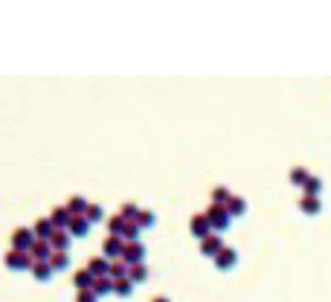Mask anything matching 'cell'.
Instances as JSON below:
<instances>
[{"label":"cell","mask_w":331,"mask_h":302,"mask_svg":"<svg viewBox=\"0 0 331 302\" xmlns=\"http://www.w3.org/2000/svg\"><path fill=\"white\" fill-rule=\"evenodd\" d=\"M3 265L9 267V270H32L35 259H32V253H24V250H9V253L3 256Z\"/></svg>","instance_id":"6da1fadb"},{"label":"cell","mask_w":331,"mask_h":302,"mask_svg":"<svg viewBox=\"0 0 331 302\" xmlns=\"http://www.w3.org/2000/svg\"><path fill=\"white\" fill-rule=\"evenodd\" d=\"M206 218H209V227H212V232H224L227 227L233 224V218H230L227 207H215V204H209V209H206Z\"/></svg>","instance_id":"7a4b0ae2"},{"label":"cell","mask_w":331,"mask_h":302,"mask_svg":"<svg viewBox=\"0 0 331 302\" xmlns=\"http://www.w3.org/2000/svg\"><path fill=\"white\" fill-rule=\"evenodd\" d=\"M35 241L38 238H35V232L29 230V227H18V230L12 232V250H24V253H29Z\"/></svg>","instance_id":"3957f363"},{"label":"cell","mask_w":331,"mask_h":302,"mask_svg":"<svg viewBox=\"0 0 331 302\" xmlns=\"http://www.w3.org/2000/svg\"><path fill=\"white\" fill-rule=\"evenodd\" d=\"M189 232L198 238V241H203L209 232H212V227H209V218H206V212H198V215H192L189 218Z\"/></svg>","instance_id":"277c9868"},{"label":"cell","mask_w":331,"mask_h":302,"mask_svg":"<svg viewBox=\"0 0 331 302\" xmlns=\"http://www.w3.org/2000/svg\"><path fill=\"white\" fill-rule=\"evenodd\" d=\"M122 250H125V238H119V235H107L105 241H102V256H105L107 262L122 259Z\"/></svg>","instance_id":"5b68a950"},{"label":"cell","mask_w":331,"mask_h":302,"mask_svg":"<svg viewBox=\"0 0 331 302\" xmlns=\"http://www.w3.org/2000/svg\"><path fill=\"white\" fill-rule=\"evenodd\" d=\"M122 259H125L128 265H142V262H145V244H140V241H125Z\"/></svg>","instance_id":"8992f818"},{"label":"cell","mask_w":331,"mask_h":302,"mask_svg":"<svg viewBox=\"0 0 331 302\" xmlns=\"http://www.w3.org/2000/svg\"><path fill=\"white\" fill-rule=\"evenodd\" d=\"M224 247H227V244L221 241V235H218V232H209V235H206V238L201 241V253H203V256H209V259H215V256L221 253Z\"/></svg>","instance_id":"52a82bcc"},{"label":"cell","mask_w":331,"mask_h":302,"mask_svg":"<svg viewBox=\"0 0 331 302\" xmlns=\"http://www.w3.org/2000/svg\"><path fill=\"white\" fill-rule=\"evenodd\" d=\"M236 265H238V250H233V247H224L221 253L215 256V267L218 270H233Z\"/></svg>","instance_id":"ba28073f"},{"label":"cell","mask_w":331,"mask_h":302,"mask_svg":"<svg viewBox=\"0 0 331 302\" xmlns=\"http://www.w3.org/2000/svg\"><path fill=\"white\" fill-rule=\"evenodd\" d=\"M49 221H52V227H56V230H70L73 215H70V209H67V207H56L52 212H49Z\"/></svg>","instance_id":"9c48e42d"},{"label":"cell","mask_w":331,"mask_h":302,"mask_svg":"<svg viewBox=\"0 0 331 302\" xmlns=\"http://www.w3.org/2000/svg\"><path fill=\"white\" fill-rule=\"evenodd\" d=\"M70 241H73L70 230H56L52 232V238H49V244H52L56 253H70Z\"/></svg>","instance_id":"30bf717a"},{"label":"cell","mask_w":331,"mask_h":302,"mask_svg":"<svg viewBox=\"0 0 331 302\" xmlns=\"http://www.w3.org/2000/svg\"><path fill=\"white\" fill-rule=\"evenodd\" d=\"M93 282H96V276L87 270V267H79V270L73 273V285H76V290H90L93 288Z\"/></svg>","instance_id":"8fae6325"},{"label":"cell","mask_w":331,"mask_h":302,"mask_svg":"<svg viewBox=\"0 0 331 302\" xmlns=\"http://www.w3.org/2000/svg\"><path fill=\"white\" fill-rule=\"evenodd\" d=\"M87 270H90V273H93L96 279L111 276V262H107L105 256H93V259L87 262Z\"/></svg>","instance_id":"7c38bea8"},{"label":"cell","mask_w":331,"mask_h":302,"mask_svg":"<svg viewBox=\"0 0 331 302\" xmlns=\"http://www.w3.org/2000/svg\"><path fill=\"white\" fill-rule=\"evenodd\" d=\"M32 232H35L38 241H49V238H52V232H56V227H52V221H49V218H38L35 224H32Z\"/></svg>","instance_id":"4fadbf2b"},{"label":"cell","mask_w":331,"mask_h":302,"mask_svg":"<svg viewBox=\"0 0 331 302\" xmlns=\"http://www.w3.org/2000/svg\"><path fill=\"white\" fill-rule=\"evenodd\" d=\"M90 227H93V224L84 218V215H73V221H70V235H73V238H84V235L90 232Z\"/></svg>","instance_id":"5bb4252c"},{"label":"cell","mask_w":331,"mask_h":302,"mask_svg":"<svg viewBox=\"0 0 331 302\" xmlns=\"http://www.w3.org/2000/svg\"><path fill=\"white\" fill-rule=\"evenodd\" d=\"M29 253H32V259H35V262H49L56 250H52V244H49V241H35Z\"/></svg>","instance_id":"9a60e30c"},{"label":"cell","mask_w":331,"mask_h":302,"mask_svg":"<svg viewBox=\"0 0 331 302\" xmlns=\"http://www.w3.org/2000/svg\"><path fill=\"white\" fill-rule=\"evenodd\" d=\"M29 273L35 276V282H49L56 270H52V265H49V262H35V267H32Z\"/></svg>","instance_id":"2e32d148"},{"label":"cell","mask_w":331,"mask_h":302,"mask_svg":"<svg viewBox=\"0 0 331 302\" xmlns=\"http://www.w3.org/2000/svg\"><path fill=\"white\" fill-rule=\"evenodd\" d=\"M64 207L70 209V215H84V212H87V207H90V200H87V197H82V195H73L70 200L64 204Z\"/></svg>","instance_id":"e0dca14e"},{"label":"cell","mask_w":331,"mask_h":302,"mask_svg":"<svg viewBox=\"0 0 331 302\" xmlns=\"http://www.w3.org/2000/svg\"><path fill=\"white\" fill-rule=\"evenodd\" d=\"M299 209L305 212V215H317L319 209H322V200L314 195H305V197H299Z\"/></svg>","instance_id":"ac0fdd59"},{"label":"cell","mask_w":331,"mask_h":302,"mask_svg":"<svg viewBox=\"0 0 331 302\" xmlns=\"http://www.w3.org/2000/svg\"><path fill=\"white\" fill-rule=\"evenodd\" d=\"M227 212H230V218H241V215L247 212V200L241 195H233V200L227 204Z\"/></svg>","instance_id":"d6986e66"},{"label":"cell","mask_w":331,"mask_h":302,"mask_svg":"<svg viewBox=\"0 0 331 302\" xmlns=\"http://www.w3.org/2000/svg\"><path fill=\"white\" fill-rule=\"evenodd\" d=\"M209 197H212V204H215V207H227V204L233 200V192H230L227 186H215L212 192H209Z\"/></svg>","instance_id":"ffe728a7"},{"label":"cell","mask_w":331,"mask_h":302,"mask_svg":"<svg viewBox=\"0 0 331 302\" xmlns=\"http://www.w3.org/2000/svg\"><path fill=\"white\" fill-rule=\"evenodd\" d=\"M134 288H137V285H134L131 279H114V293L122 296V299H128L131 293H134Z\"/></svg>","instance_id":"44dd1931"},{"label":"cell","mask_w":331,"mask_h":302,"mask_svg":"<svg viewBox=\"0 0 331 302\" xmlns=\"http://www.w3.org/2000/svg\"><path fill=\"white\" fill-rule=\"evenodd\" d=\"M125 224H128V221L122 218V215H114V218H107V221H105L107 235H119V238H122V232H125Z\"/></svg>","instance_id":"7402d4cb"},{"label":"cell","mask_w":331,"mask_h":302,"mask_svg":"<svg viewBox=\"0 0 331 302\" xmlns=\"http://www.w3.org/2000/svg\"><path fill=\"white\" fill-rule=\"evenodd\" d=\"M128 270H131V265L125 259H114L111 262V279H128Z\"/></svg>","instance_id":"603a6c76"},{"label":"cell","mask_w":331,"mask_h":302,"mask_svg":"<svg viewBox=\"0 0 331 302\" xmlns=\"http://www.w3.org/2000/svg\"><path fill=\"white\" fill-rule=\"evenodd\" d=\"M128 279L134 282V285H142V282H148V267H145V262H142V265H131Z\"/></svg>","instance_id":"cb8c5ba5"},{"label":"cell","mask_w":331,"mask_h":302,"mask_svg":"<svg viewBox=\"0 0 331 302\" xmlns=\"http://www.w3.org/2000/svg\"><path fill=\"white\" fill-rule=\"evenodd\" d=\"M96 293V296H107V293H114V279L111 276H102L93 282V288H90Z\"/></svg>","instance_id":"d4e9b609"},{"label":"cell","mask_w":331,"mask_h":302,"mask_svg":"<svg viewBox=\"0 0 331 302\" xmlns=\"http://www.w3.org/2000/svg\"><path fill=\"white\" fill-rule=\"evenodd\" d=\"M84 218L90 221V224L107 221V218H105V207H102V204H90V207H87V212H84Z\"/></svg>","instance_id":"484cf974"},{"label":"cell","mask_w":331,"mask_h":302,"mask_svg":"<svg viewBox=\"0 0 331 302\" xmlns=\"http://www.w3.org/2000/svg\"><path fill=\"white\" fill-rule=\"evenodd\" d=\"M308 180H311V172H308V169H302V166H294V169H291V183L294 186H305Z\"/></svg>","instance_id":"4316f807"},{"label":"cell","mask_w":331,"mask_h":302,"mask_svg":"<svg viewBox=\"0 0 331 302\" xmlns=\"http://www.w3.org/2000/svg\"><path fill=\"white\" fill-rule=\"evenodd\" d=\"M140 232H142L140 224H137V221H128V224H125V232H122V238H125V241H140Z\"/></svg>","instance_id":"83f0119b"},{"label":"cell","mask_w":331,"mask_h":302,"mask_svg":"<svg viewBox=\"0 0 331 302\" xmlns=\"http://www.w3.org/2000/svg\"><path fill=\"white\" fill-rule=\"evenodd\" d=\"M119 215H122L125 221H137V215H140V207H137L134 200H128V204H122V207H119Z\"/></svg>","instance_id":"f1b7e54d"},{"label":"cell","mask_w":331,"mask_h":302,"mask_svg":"<svg viewBox=\"0 0 331 302\" xmlns=\"http://www.w3.org/2000/svg\"><path fill=\"white\" fill-rule=\"evenodd\" d=\"M154 221H157V215H154L151 209H140V215H137V224H140L142 230H151Z\"/></svg>","instance_id":"f546056e"},{"label":"cell","mask_w":331,"mask_h":302,"mask_svg":"<svg viewBox=\"0 0 331 302\" xmlns=\"http://www.w3.org/2000/svg\"><path fill=\"white\" fill-rule=\"evenodd\" d=\"M49 265H52V270H67L70 267V253H52Z\"/></svg>","instance_id":"4dcf8cb0"},{"label":"cell","mask_w":331,"mask_h":302,"mask_svg":"<svg viewBox=\"0 0 331 302\" xmlns=\"http://www.w3.org/2000/svg\"><path fill=\"white\" fill-rule=\"evenodd\" d=\"M319 192H322V180L311 174V180L305 183V195H314V197H319Z\"/></svg>","instance_id":"1f68e13d"},{"label":"cell","mask_w":331,"mask_h":302,"mask_svg":"<svg viewBox=\"0 0 331 302\" xmlns=\"http://www.w3.org/2000/svg\"><path fill=\"white\" fill-rule=\"evenodd\" d=\"M76 302H99L93 290H76Z\"/></svg>","instance_id":"d6a6232c"},{"label":"cell","mask_w":331,"mask_h":302,"mask_svg":"<svg viewBox=\"0 0 331 302\" xmlns=\"http://www.w3.org/2000/svg\"><path fill=\"white\" fill-rule=\"evenodd\" d=\"M151 302H172L169 296H151Z\"/></svg>","instance_id":"836d02e7"}]
</instances>
